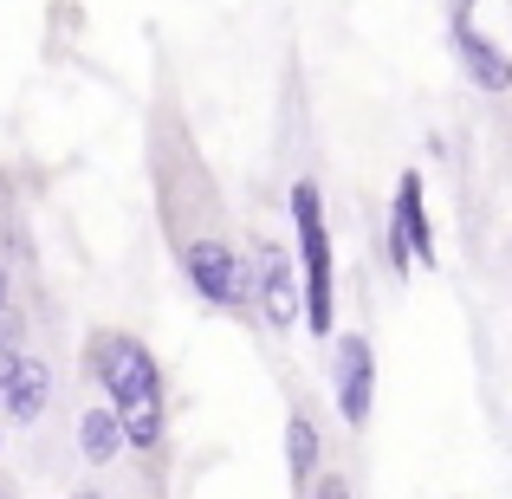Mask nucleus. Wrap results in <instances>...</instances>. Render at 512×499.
Returning <instances> with one entry per match:
<instances>
[{
	"label": "nucleus",
	"instance_id": "f03ea898",
	"mask_svg": "<svg viewBox=\"0 0 512 499\" xmlns=\"http://www.w3.org/2000/svg\"><path fill=\"white\" fill-rule=\"evenodd\" d=\"M78 363H85L91 389H98L104 402L117 409V422H124V454H143V461H163L169 448V396H163V363H156V350L143 344L137 331H91L85 350H78Z\"/></svg>",
	"mask_w": 512,
	"mask_h": 499
},
{
	"label": "nucleus",
	"instance_id": "423d86ee",
	"mask_svg": "<svg viewBox=\"0 0 512 499\" xmlns=\"http://www.w3.org/2000/svg\"><path fill=\"white\" fill-rule=\"evenodd\" d=\"M389 266L409 279V266H435V227H428V201H422V169L396 175L389 195Z\"/></svg>",
	"mask_w": 512,
	"mask_h": 499
},
{
	"label": "nucleus",
	"instance_id": "ddd939ff",
	"mask_svg": "<svg viewBox=\"0 0 512 499\" xmlns=\"http://www.w3.org/2000/svg\"><path fill=\"white\" fill-rule=\"evenodd\" d=\"M0 499H13V487H7V480H0Z\"/></svg>",
	"mask_w": 512,
	"mask_h": 499
},
{
	"label": "nucleus",
	"instance_id": "39448f33",
	"mask_svg": "<svg viewBox=\"0 0 512 499\" xmlns=\"http://www.w3.org/2000/svg\"><path fill=\"white\" fill-rule=\"evenodd\" d=\"M331 396H338L344 428L363 435V428H370V409H376V344L363 331L331 337Z\"/></svg>",
	"mask_w": 512,
	"mask_h": 499
},
{
	"label": "nucleus",
	"instance_id": "9d476101",
	"mask_svg": "<svg viewBox=\"0 0 512 499\" xmlns=\"http://www.w3.org/2000/svg\"><path fill=\"white\" fill-rule=\"evenodd\" d=\"M72 448H78V461H85L91 474H104V467L124 461V422H117L111 402H91V409H78V422H72Z\"/></svg>",
	"mask_w": 512,
	"mask_h": 499
},
{
	"label": "nucleus",
	"instance_id": "f8f14e48",
	"mask_svg": "<svg viewBox=\"0 0 512 499\" xmlns=\"http://www.w3.org/2000/svg\"><path fill=\"white\" fill-rule=\"evenodd\" d=\"M0 312H13V273H7V260H0Z\"/></svg>",
	"mask_w": 512,
	"mask_h": 499
},
{
	"label": "nucleus",
	"instance_id": "7ed1b4c3",
	"mask_svg": "<svg viewBox=\"0 0 512 499\" xmlns=\"http://www.w3.org/2000/svg\"><path fill=\"white\" fill-rule=\"evenodd\" d=\"M286 201H292V260H299V286H305V331L338 337V253H331L318 175H299Z\"/></svg>",
	"mask_w": 512,
	"mask_h": 499
},
{
	"label": "nucleus",
	"instance_id": "f257e3e1",
	"mask_svg": "<svg viewBox=\"0 0 512 499\" xmlns=\"http://www.w3.org/2000/svg\"><path fill=\"white\" fill-rule=\"evenodd\" d=\"M143 163H150V195L163 240L182 266L188 292L201 305L253 325V292H247V247H240L234 208H227L221 182H214L208 156H201L195 130H188L175 91L150 104V130H143Z\"/></svg>",
	"mask_w": 512,
	"mask_h": 499
},
{
	"label": "nucleus",
	"instance_id": "0eeeda50",
	"mask_svg": "<svg viewBox=\"0 0 512 499\" xmlns=\"http://www.w3.org/2000/svg\"><path fill=\"white\" fill-rule=\"evenodd\" d=\"M52 396H59L52 363L39 357V350H20V357L7 363V376H0V415H7L13 428H33L39 415L52 409Z\"/></svg>",
	"mask_w": 512,
	"mask_h": 499
},
{
	"label": "nucleus",
	"instance_id": "6e6552de",
	"mask_svg": "<svg viewBox=\"0 0 512 499\" xmlns=\"http://www.w3.org/2000/svg\"><path fill=\"white\" fill-rule=\"evenodd\" d=\"M448 39H454V59H461V78L474 91H487V98H500V91H512V59L500 46H493L487 33H480L474 20H454L448 26Z\"/></svg>",
	"mask_w": 512,
	"mask_h": 499
},
{
	"label": "nucleus",
	"instance_id": "20e7f679",
	"mask_svg": "<svg viewBox=\"0 0 512 499\" xmlns=\"http://www.w3.org/2000/svg\"><path fill=\"white\" fill-rule=\"evenodd\" d=\"M240 247H247L253 325H266L273 337L299 331V318H305V286H299V260H292V247H286L279 234H266V227H253Z\"/></svg>",
	"mask_w": 512,
	"mask_h": 499
},
{
	"label": "nucleus",
	"instance_id": "1a4fd4ad",
	"mask_svg": "<svg viewBox=\"0 0 512 499\" xmlns=\"http://www.w3.org/2000/svg\"><path fill=\"white\" fill-rule=\"evenodd\" d=\"M318 467H325V435H318V415H312V402L292 396V409H286V480H292V499L318 480Z\"/></svg>",
	"mask_w": 512,
	"mask_h": 499
},
{
	"label": "nucleus",
	"instance_id": "4468645a",
	"mask_svg": "<svg viewBox=\"0 0 512 499\" xmlns=\"http://www.w3.org/2000/svg\"><path fill=\"white\" fill-rule=\"evenodd\" d=\"M78 499H104V493H91V487H85V493H78Z\"/></svg>",
	"mask_w": 512,
	"mask_h": 499
},
{
	"label": "nucleus",
	"instance_id": "9b49d317",
	"mask_svg": "<svg viewBox=\"0 0 512 499\" xmlns=\"http://www.w3.org/2000/svg\"><path fill=\"white\" fill-rule=\"evenodd\" d=\"M299 499H357V493H350V474H344V467H318V480Z\"/></svg>",
	"mask_w": 512,
	"mask_h": 499
},
{
	"label": "nucleus",
	"instance_id": "2eb2a0df",
	"mask_svg": "<svg viewBox=\"0 0 512 499\" xmlns=\"http://www.w3.org/2000/svg\"><path fill=\"white\" fill-rule=\"evenodd\" d=\"M0 448H7V435H0Z\"/></svg>",
	"mask_w": 512,
	"mask_h": 499
}]
</instances>
